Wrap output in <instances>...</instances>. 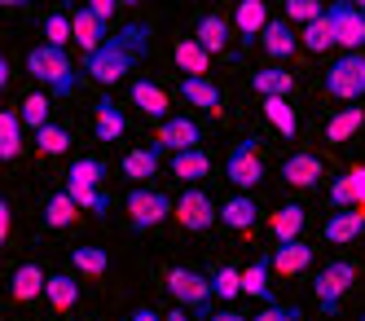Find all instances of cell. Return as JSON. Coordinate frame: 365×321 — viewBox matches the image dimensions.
I'll use <instances>...</instances> for the list:
<instances>
[{"mask_svg":"<svg viewBox=\"0 0 365 321\" xmlns=\"http://www.w3.org/2000/svg\"><path fill=\"white\" fill-rule=\"evenodd\" d=\"M172 58H176V66H180V79H207V71H212V53H207L194 36L180 40V44L172 49Z\"/></svg>","mask_w":365,"mask_h":321,"instance_id":"9a60e30c","label":"cell"},{"mask_svg":"<svg viewBox=\"0 0 365 321\" xmlns=\"http://www.w3.org/2000/svg\"><path fill=\"white\" fill-rule=\"evenodd\" d=\"M44 300L53 304V312H71L75 304H80V282H75L71 273H48V290Z\"/></svg>","mask_w":365,"mask_h":321,"instance_id":"4dcf8cb0","label":"cell"},{"mask_svg":"<svg viewBox=\"0 0 365 321\" xmlns=\"http://www.w3.org/2000/svg\"><path fill=\"white\" fill-rule=\"evenodd\" d=\"M361 128H365V106H344V111L326 123V141H330V146H344V141L356 137Z\"/></svg>","mask_w":365,"mask_h":321,"instance_id":"83f0119b","label":"cell"},{"mask_svg":"<svg viewBox=\"0 0 365 321\" xmlns=\"http://www.w3.org/2000/svg\"><path fill=\"white\" fill-rule=\"evenodd\" d=\"M145 40H150V26L141 22H128L123 31H115L106 44H101L93 58H84V71L97 79V84H119V79L133 71L141 62V53H145Z\"/></svg>","mask_w":365,"mask_h":321,"instance_id":"6da1fadb","label":"cell"},{"mask_svg":"<svg viewBox=\"0 0 365 321\" xmlns=\"http://www.w3.org/2000/svg\"><path fill=\"white\" fill-rule=\"evenodd\" d=\"M133 106H141V111L150 115V119H172V111H168V93H163V84H154V79H133Z\"/></svg>","mask_w":365,"mask_h":321,"instance_id":"ac0fdd59","label":"cell"},{"mask_svg":"<svg viewBox=\"0 0 365 321\" xmlns=\"http://www.w3.org/2000/svg\"><path fill=\"white\" fill-rule=\"evenodd\" d=\"M352 282H356L352 260H330L326 269L312 277V295H317V304L326 312H339V304H344V295L352 290Z\"/></svg>","mask_w":365,"mask_h":321,"instance_id":"8992f818","label":"cell"},{"mask_svg":"<svg viewBox=\"0 0 365 321\" xmlns=\"http://www.w3.org/2000/svg\"><path fill=\"white\" fill-rule=\"evenodd\" d=\"M128 321H163V312H154V308H137Z\"/></svg>","mask_w":365,"mask_h":321,"instance_id":"bcb514c9","label":"cell"},{"mask_svg":"<svg viewBox=\"0 0 365 321\" xmlns=\"http://www.w3.org/2000/svg\"><path fill=\"white\" fill-rule=\"evenodd\" d=\"M198 123L190 115H172L159 123V132H154V146H163L168 154H185V150H198Z\"/></svg>","mask_w":365,"mask_h":321,"instance_id":"30bf717a","label":"cell"},{"mask_svg":"<svg viewBox=\"0 0 365 321\" xmlns=\"http://www.w3.org/2000/svg\"><path fill=\"white\" fill-rule=\"evenodd\" d=\"M48 111H53V101H48V93H31L27 101H22V128H36V132H44L48 123H53V119H48Z\"/></svg>","mask_w":365,"mask_h":321,"instance_id":"8d00e7d4","label":"cell"},{"mask_svg":"<svg viewBox=\"0 0 365 321\" xmlns=\"http://www.w3.org/2000/svg\"><path fill=\"white\" fill-rule=\"evenodd\" d=\"M180 97H185L190 106H198V111H207V115L225 111V93L212 84V79H180Z\"/></svg>","mask_w":365,"mask_h":321,"instance_id":"603a6c76","label":"cell"},{"mask_svg":"<svg viewBox=\"0 0 365 321\" xmlns=\"http://www.w3.org/2000/svg\"><path fill=\"white\" fill-rule=\"evenodd\" d=\"M225 180H229L238 194L255 190V185L264 180V158H259V150H255L251 141H238V146L229 150V158H225Z\"/></svg>","mask_w":365,"mask_h":321,"instance_id":"52a82bcc","label":"cell"},{"mask_svg":"<svg viewBox=\"0 0 365 321\" xmlns=\"http://www.w3.org/2000/svg\"><path fill=\"white\" fill-rule=\"evenodd\" d=\"M18 154H22V115L5 111V115H0V158L14 163Z\"/></svg>","mask_w":365,"mask_h":321,"instance_id":"836d02e7","label":"cell"},{"mask_svg":"<svg viewBox=\"0 0 365 321\" xmlns=\"http://www.w3.org/2000/svg\"><path fill=\"white\" fill-rule=\"evenodd\" d=\"M356 211H361V216H365V198H361V203H356Z\"/></svg>","mask_w":365,"mask_h":321,"instance_id":"681fc988","label":"cell"},{"mask_svg":"<svg viewBox=\"0 0 365 321\" xmlns=\"http://www.w3.org/2000/svg\"><path fill=\"white\" fill-rule=\"evenodd\" d=\"M251 321H299V308H286V304H273L264 312H255Z\"/></svg>","mask_w":365,"mask_h":321,"instance_id":"7bdbcfd3","label":"cell"},{"mask_svg":"<svg viewBox=\"0 0 365 321\" xmlns=\"http://www.w3.org/2000/svg\"><path fill=\"white\" fill-rule=\"evenodd\" d=\"M163 321H190V317H185V308H172V312H168Z\"/></svg>","mask_w":365,"mask_h":321,"instance_id":"c3c4849f","label":"cell"},{"mask_svg":"<svg viewBox=\"0 0 365 321\" xmlns=\"http://www.w3.org/2000/svg\"><path fill=\"white\" fill-rule=\"evenodd\" d=\"M71 264L80 269V277H101L110 269V255L101 251V247H75L71 251Z\"/></svg>","mask_w":365,"mask_h":321,"instance_id":"d590c367","label":"cell"},{"mask_svg":"<svg viewBox=\"0 0 365 321\" xmlns=\"http://www.w3.org/2000/svg\"><path fill=\"white\" fill-rule=\"evenodd\" d=\"M180 229H190V233H202V229H212L216 220H220V207L207 198L198 185H190L185 194L176 198V216H172Z\"/></svg>","mask_w":365,"mask_h":321,"instance_id":"ba28073f","label":"cell"},{"mask_svg":"<svg viewBox=\"0 0 365 321\" xmlns=\"http://www.w3.org/2000/svg\"><path fill=\"white\" fill-rule=\"evenodd\" d=\"M361 321H365V317H361Z\"/></svg>","mask_w":365,"mask_h":321,"instance_id":"f907efd6","label":"cell"},{"mask_svg":"<svg viewBox=\"0 0 365 321\" xmlns=\"http://www.w3.org/2000/svg\"><path fill=\"white\" fill-rule=\"evenodd\" d=\"M48 290V277H44V269L40 264H18L14 269V282H9V300L14 304H31V300H40Z\"/></svg>","mask_w":365,"mask_h":321,"instance_id":"5bb4252c","label":"cell"},{"mask_svg":"<svg viewBox=\"0 0 365 321\" xmlns=\"http://www.w3.org/2000/svg\"><path fill=\"white\" fill-rule=\"evenodd\" d=\"M229 31H233V22H229V18H220V14H202L198 26H194V40L216 58V53L229 49Z\"/></svg>","mask_w":365,"mask_h":321,"instance_id":"d6986e66","label":"cell"},{"mask_svg":"<svg viewBox=\"0 0 365 321\" xmlns=\"http://www.w3.org/2000/svg\"><path fill=\"white\" fill-rule=\"evenodd\" d=\"M93 132H97V141H119L123 132H128V115L119 111L110 97H101L93 106Z\"/></svg>","mask_w":365,"mask_h":321,"instance_id":"e0dca14e","label":"cell"},{"mask_svg":"<svg viewBox=\"0 0 365 321\" xmlns=\"http://www.w3.org/2000/svg\"><path fill=\"white\" fill-rule=\"evenodd\" d=\"M251 88L259 97H291L295 93V75L286 71V66H264V71H251Z\"/></svg>","mask_w":365,"mask_h":321,"instance_id":"44dd1931","label":"cell"},{"mask_svg":"<svg viewBox=\"0 0 365 321\" xmlns=\"http://www.w3.org/2000/svg\"><path fill=\"white\" fill-rule=\"evenodd\" d=\"M88 9H93V14H97L101 22H110V18H115V0H93Z\"/></svg>","mask_w":365,"mask_h":321,"instance_id":"ee69618b","label":"cell"},{"mask_svg":"<svg viewBox=\"0 0 365 321\" xmlns=\"http://www.w3.org/2000/svg\"><path fill=\"white\" fill-rule=\"evenodd\" d=\"M365 233V216L352 207V211H334V216L326 220V243L344 247V243H356V238Z\"/></svg>","mask_w":365,"mask_h":321,"instance_id":"4316f807","label":"cell"},{"mask_svg":"<svg viewBox=\"0 0 365 321\" xmlns=\"http://www.w3.org/2000/svg\"><path fill=\"white\" fill-rule=\"evenodd\" d=\"M9 229H14V211H9V203H0V238L9 243Z\"/></svg>","mask_w":365,"mask_h":321,"instance_id":"f6af8a7d","label":"cell"},{"mask_svg":"<svg viewBox=\"0 0 365 321\" xmlns=\"http://www.w3.org/2000/svg\"><path fill=\"white\" fill-rule=\"evenodd\" d=\"M361 198H365V163H352L344 176L330 185V203H334L339 211H352Z\"/></svg>","mask_w":365,"mask_h":321,"instance_id":"2e32d148","label":"cell"},{"mask_svg":"<svg viewBox=\"0 0 365 321\" xmlns=\"http://www.w3.org/2000/svg\"><path fill=\"white\" fill-rule=\"evenodd\" d=\"M299 44H304L308 53H326V49H334V44H339V40H334L330 9H326V18H317L312 26H304V31H299Z\"/></svg>","mask_w":365,"mask_h":321,"instance_id":"e575fe53","label":"cell"},{"mask_svg":"<svg viewBox=\"0 0 365 321\" xmlns=\"http://www.w3.org/2000/svg\"><path fill=\"white\" fill-rule=\"evenodd\" d=\"M269 260H273V273L277 277H295V273H304L308 264H312V247L308 243H286V247H273Z\"/></svg>","mask_w":365,"mask_h":321,"instance_id":"7402d4cb","label":"cell"},{"mask_svg":"<svg viewBox=\"0 0 365 321\" xmlns=\"http://www.w3.org/2000/svg\"><path fill=\"white\" fill-rule=\"evenodd\" d=\"M168 295L185 312H212L216 290H212V277H202L194 269H168Z\"/></svg>","mask_w":365,"mask_h":321,"instance_id":"3957f363","label":"cell"},{"mask_svg":"<svg viewBox=\"0 0 365 321\" xmlns=\"http://www.w3.org/2000/svg\"><path fill=\"white\" fill-rule=\"evenodd\" d=\"M326 93L339 101H361L365 97V53H344L326 71Z\"/></svg>","mask_w":365,"mask_h":321,"instance_id":"5b68a950","label":"cell"},{"mask_svg":"<svg viewBox=\"0 0 365 321\" xmlns=\"http://www.w3.org/2000/svg\"><path fill=\"white\" fill-rule=\"evenodd\" d=\"M207 172H212V158H207L202 150H185V154H172V176H176L180 185H185V190H190L194 180H202Z\"/></svg>","mask_w":365,"mask_h":321,"instance_id":"f546056e","label":"cell"},{"mask_svg":"<svg viewBox=\"0 0 365 321\" xmlns=\"http://www.w3.org/2000/svg\"><path fill=\"white\" fill-rule=\"evenodd\" d=\"M304 225H308V216H304V207H299V203H291V207H277V211H273V220H269V229H273V238H277V247H286V243H299Z\"/></svg>","mask_w":365,"mask_h":321,"instance_id":"484cf974","label":"cell"},{"mask_svg":"<svg viewBox=\"0 0 365 321\" xmlns=\"http://www.w3.org/2000/svg\"><path fill=\"white\" fill-rule=\"evenodd\" d=\"M322 176H326V168H322L317 154H291V158L282 163V180L291 185V190H312Z\"/></svg>","mask_w":365,"mask_h":321,"instance_id":"7c38bea8","label":"cell"},{"mask_svg":"<svg viewBox=\"0 0 365 321\" xmlns=\"http://www.w3.org/2000/svg\"><path fill=\"white\" fill-rule=\"evenodd\" d=\"M212 290L220 300H238L242 295V269H229V264H220V269L212 273Z\"/></svg>","mask_w":365,"mask_h":321,"instance_id":"60d3db41","label":"cell"},{"mask_svg":"<svg viewBox=\"0 0 365 321\" xmlns=\"http://www.w3.org/2000/svg\"><path fill=\"white\" fill-rule=\"evenodd\" d=\"M75 220H80V203H75L66 190L48 194V203H44V225H48V229H66V225H75Z\"/></svg>","mask_w":365,"mask_h":321,"instance_id":"1f68e13d","label":"cell"},{"mask_svg":"<svg viewBox=\"0 0 365 321\" xmlns=\"http://www.w3.org/2000/svg\"><path fill=\"white\" fill-rule=\"evenodd\" d=\"M259 44H264V53H269V58L286 62V58H291V53L299 49V36L291 31V22H286V18H273V22H269V31L259 36Z\"/></svg>","mask_w":365,"mask_h":321,"instance_id":"d4e9b609","label":"cell"},{"mask_svg":"<svg viewBox=\"0 0 365 321\" xmlns=\"http://www.w3.org/2000/svg\"><path fill=\"white\" fill-rule=\"evenodd\" d=\"M286 22H304V26H312L317 18H326V5H317V0H286Z\"/></svg>","mask_w":365,"mask_h":321,"instance_id":"b9f144b4","label":"cell"},{"mask_svg":"<svg viewBox=\"0 0 365 321\" xmlns=\"http://www.w3.org/2000/svg\"><path fill=\"white\" fill-rule=\"evenodd\" d=\"M264 119L282 132V137H295V132H299V115H295L291 97H269L264 101Z\"/></svg>","mask_w":365,"mask_h":321,"instance_id":"d6a6232c","label":"cell"},{"mask_svg":"<svg viewBox=\"0 0 365 321\" xmlns=\"http://www.w3.org/2000/svg\"><path fill=\"white\" fill-rule=\"evenodd\" d=\"M269 5L264 0H242L238 14H233V31L242 36V44H255V36H264L269 31Z\"/></svg>","mask_w":365,"mask_h":321,"instance_id":"4fadbf2b","label":"cell"},{"mask_svg":"<svg viewBox=\"0 0 365 321\" xmlns=\"http://www.w3.org/2000/svg\"><path fill=\"white\" fill-rule=\"evenodd\" d=\"M36 146H40V154L58 158V154H66V150H71V132H66V128H58V123H48L44 132H36Z\"/></svg>","mask_w":365,"mask_h":321,"instance_id":"ab89813d","label":"cell"},{"mask_svg":"<svg viewBox=\"0 0 365 321\" xmlns=\"http://www.w3.org/2000/svg\"><path fill=\"white\" fill-rule=\"evenodd\" d=\"M163 146H141V150H128L123 154V176L128 180H145V176H154V172H159V163H163Z\"/></svg>","mask_w":365,"mask_h":321,"instance_id":"cb8c5ba5","label":"cell"},{"mask_svg":"<svg viewBox=\"0 0 365 321\" xmlns=\"http://www.w3.org/2000/svg\"><path fill=\"white\" fill-rule=\"evenodd\" d=\"M330 22H334V40L344 53H361L365 49V5H330Z\"/></svg>","mask_w":365,"mask_h":321,"instance_id":"9c48e42d","label":"cell"},{"mask_svg":"<svg viewBox=\"0 0 365 321\" xmlns=\"http://www.w3.org/2000/svg\"><path fill=\"white\" fill-rule=\"evenodd\" d=\"M255 198L251 194H233L229 203H220V225H229L233 233H255Z\"/></svg>","mask_w":365,"mask_h":321,"instance_id":"ffe728a7","label":"cell"},{"mask_svg":"<svg viewBox=\"0 0 365 321\" xmlns=\"http://www.w3.org/2000/svg\"><path fill=\"white\" fill-rule=\"evenodd\" d=\"M71 40H75L71 14H48V18H44V44H53V49H66Z\"/></svg>","mask_w":365,"mask_h":321,"instance_id":"f35d334b","label":"cell"},{"mask_svg":"<svg viewBox=\"0 0 365 321\" xmlns=\"http://www.w3.org/2000/svg\"><path fill=\"white\" fill-rule=\"evenodd\" d=\"M71 26H75V44H80V49H84V58H93V53H97L101 44H106V40L115 36V31H110V26H106V22H101V18H97V14H93L88 5L71 14Z\"/></svg>","mask_w":365,"mask_h":321,"instance_id":"8fae6325","label":"cell"},{"mask_svg":"<svg viewBox=\"0 0 365 321\" xmlns=\"http://www.w3.org/2000/svg\"><path fill=\"white\" fill-rule=\"evenodd\" d=\"M168 216H176V203L163 190H145V185H137V190L128 194V225H133L137 233L163 225Z\"/></svg>","mask_w":365,"mask_h":321,"instance_id":"277c9868","label":"cell"},{"mask_svg":"<svg viewBox=\"0 0 365 321\" xmlns=\"http://www.w3.org/2000/svg\"><path fill=\"white\" fill-rule=\"evenodd\" d=\"M27 71L44 84V93H53V97H71L75 84H80V71L71 66L66 49H53V44H36L27 53Z\"/></svg>","mask_w":365,"mask_h":321,"instance_id":"7a4b0ae2","label":"cell"},{"mask_svg":"<svg viewBox=\"0 0 365 321\" xmlns=\"http://www.w3.org/2000/svg\"><path fill=\"white\" fill-rule=\"evenodd\" d=\"M101 176H106V163H101V158H75L71 172H66V185H88V190H101Z\"/></svg>","mask_w":365,"mask_h":321,"instance_id":"74e56055","label":"cell"},{"mask_svg":"<svg viewBox=\"0 0 365 321\" xmlns=\"http://www.w3.org/2000/svg\"><path fill=\"white\" fill-rule=\"evenodd\" d=\"M207 321H251V317H242V312H212Z\"/></svg>","mask_w":365,"mask_h":321,"instance_id":"7dc6e473","label":"cell"},{"mask_svg":"<svg viewBox=\"0 0 365 321\" xmlns=\"http://www.w3.org/2000/svg\"><path fill=\"white\" fill-rule=\"evenodd\" d=\"M269 273H273V260H269V255H259L255 264H247V269H242V295H251V300H264V304L273 308Z\"/></svg>","mask_w":365,"mask_h":321,"instance_id":"f1b7e54d","label":"cell"}]
</instances>
